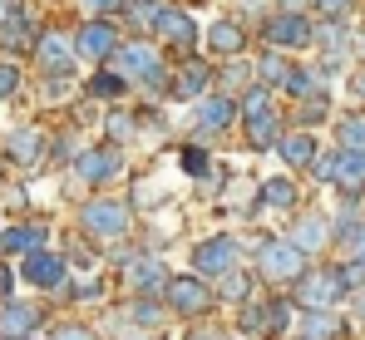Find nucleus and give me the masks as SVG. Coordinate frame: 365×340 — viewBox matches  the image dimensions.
Segmentation results:
<instances>
[{"instance_id": "21", "label": "nucleus", "mask_w": 365, "mask_h": 340, "mask_svg": "<svg viewBox=\"0 0 365 340\" xmlns=\"http://www.w3.org/2000/svg\"><path fill=\"white\" fill-rule=\"evenodd\" d=\"M282 158L292 163V168H311V158H316V138L306 133V128H297V133H282Z\"/></svg>"}, {"instance_id": "17", "label": "nucleus", "mask_w": 365, "mask_h": 340, "mask_svg": "<svg viewBox=\"0 0 365 340\" xmlns=\"http://www.w3.org/2000/svg\"><path fill=\"white\" fill-rule=\"evenodd\" d=\"M331 237H336V232H331V217H321V212H306L302 222L292 227V242L302 247L306 257H311V252H321V247H326Z\"/></svg>"}, {"instance_id": "33", "label": "nucleus", "mask_w": 365, "mask_h": 340, "mask_svg": "<svg viewBox=\"0 0 365 340\" xmlns=\"http://www.w3.org/2000/svg\"><path fill=\"white\" fill-rule=\"evenodd\" d=\"M341 148L365 153V113H346V118H341Z\"/></svg>"}, {"instance_id": "50", "label": "nucleus", "mask_w": 365, "mask_h": 340, "mask_svg": "<svg viewBox=\"0 0 365 340\" xmlns=\"http://www.w3.org/2000/svg\"><path fill=\"white\" fill-rule=\"evenodd\" d=\"M351 247H356V257H365V222L356 227V237H351Z\"/></svg>"}, {"instance_id": "14", "label": "nucleus", "mask_w": 365, "mask_h": 340, "mask_svg": "<svg viewBox=\"0 0 365 340\" xmlns=\"http://www.w3.org/2000/svg\"><path fill=\"white\" fill-rule=\"evenodd\" d=\"M123 282L133 291H143V296H153V291H168V272H163L158 257H128L123 262Z\"/></svg>"}, {"instance_id": "34", "label": "nucleus", "mask_w": 365, "mask_h": 340, "mask_svg": "<svg viewBox=\"0 0 365 340\" xmlns=\"http://www.w3.org/2000/svg\"><path fill=\"white\" fill-rule=\"evenodd\" d=\"M123 84H128V79H123L119 69H109V74H94V79H89V94H94V99H114V94H123Z\"/></svg>"}, {"instance_id": "5", "label": "nucleus", "mask_w": 365, "mask_h": 340, "mask_svg": "<svg viewBox=\"0 0 365 340\" xmlns=\"http://www.w3.org/2000/svg\"><path fill=\"white\" fill-rule=\"evenodd\" d=\"M262 35H267L272 50H306V45H316V20L302 15V10H282V15L267 20Z\"/></svg>"}, {"instance_id": "37", "label": "nucleus", "mask_w": 365, "mask_h": 340, "mask_svg": "<svg viewBox=\"0 0 365 340\" xmlns=\"http://www.w3.org/2000/svg\"><path fill=\"white\" fill-rule=\"evenodd\" d=\"M341 286H346V291H365V257L341 262Z\"/></svg>"}, {"instance_id": "6", "label": "nucleus", "mask_w": 365, "mask_h": 340, "mask_svg": "<svg viewBox=\"0 0 365 340\" xmlns=\"http://www.w3.org/2000/svg\"><path fill=\"white\" fill-rule=\"evenodd\" d=\"M168 311H178V316H202L207 306H212V291H207V277H168Z\"/></svg>"}, {"instance_id": "16", "label": "nucleus", "mask_w": 365, "mask_h": 340, "mask_svg": "<svg viewBox=\"0 0 365 340\" xmlns=\"http://www.w3.org/2000/svg\"><path fill=\"white\" fill-rule=\"evenodd\" d=\"M158 30H163V40L178 45V50H192V45H197V25H192V15H182V10H173V5L158 10Z\"/></svg>"}, {"instance_id": "49", "label": "nucleus", "mask_w": 365, "mask_h": 340, "mask_svg": "<svg viewBox=\"0 0 365 340\" xmlns=\"http://www.w3.org/2000/svg\"><path fill=\"white\" fill-rule=\"evenodd\" d=\"M10 286H15V272H10V267H0V301H10Z\"/></svg>"}, {"instance_id": "8", "label": "nucleus", "mask_w": 365, "mask_h": 340, "mask_svg": "<svg viewBox=\"0 0 365 340\" xmlns=\"http://www.w3.org/2000/svg\"><path fill=\"white\" fill-rule=\"evenodd\" d=\"M74 40H64L60 30H45L40 35V45H35V59H40V69L50 74V79H69L74 74Z\"/></svg>"}, {"instance_id": "39", "label": "nucleus", "mask_w": 365, "mask_h": 340, "mask_svg": "<svg viewBox=\"0 0 365 340\" xmlns=\"http://www.w3.org/2000/svg\"><path fill=\"white\" fill-rule=\"evenodd\" d=\"M292 306H297V301H272V306H267V326H272L277 336L292 326Z\"/></svg>"}, {"instance_id": "20", "label": "nucleus", "mask_w": 365, "mask_h": 340, "mask_svg": "<svg viewBox=\"0 0 365 340\" xmlns=\"http://www.w3.org/2000/svg\"><path fill=\"white\" fill-rule=\"evenodd\" d=\"M292 74H297V64L282 55V50H267V55L257 59V79H262V84H272V89H282V94H287Z\"/></svg>"}, {"instance_id": "15", "label": "nucleus", "mask_w": 365, "mask_h": 340, "mask_svg": "<svg viewBox=\"0 0 365 340\" xmlns=\"http://www.w3.org/2000/svg\"><path fill=\"white\" fill-rule=\"evenodd\" d=\"M5 158H10V163H25V168L40 163V158H45V133H40V128H15V133L5 138Z\"/></svg>"}, {"instance_id": "3", "label": "nucleus", "mask_w": 365, "mask_h": 340, "mask_svg": "<svg viewBox=\"0 0 365 340\" xmlns=\"http://www.w3.org/2000/svg\"><path fill=\"white\" fill-rule=\"evenodd\" d=\"M79 227L89 237H99V242H119L123 232L133 227V212L123 202H114V197H94V202L79 207Z\"/></svg>"}, {"instance_id": "23", "label": "nucleus", "mask_w": 365, "mask_h": 340, "mask_svg": "<svg viewBox=\"0 0 365 340\" xmlns=\"http://www.w3.org/2000/svg\"><path fill=\"white\" fill-rule=\"evenodd\" d=\"M207 89H212V69L207 64H187L178 79H173V94L178 99H202Z\"/></svg>"}, {"instance_id": "35", "label": "nucleus", "mask_w": 365, "mask_h": 340, "mask_svg": "<svg viewBox=\"0 0 365 340\" xmlns=\"http://www.w3.org/2000/svg\"><path fill=\"white\" fill-rule=\"evenodd\" d=\"M336 168H341V148H326L311 158V177H321V182H336Z\"/></svg>"}, {"instance_id": "32", "label": "nucleus", "mask_w": 365, "mask_h": 340, "mask_svg": "<svg viewBox=\"0 0 365 340\" xmlns=\"http://www.w3.org/2000/svg\"><path fill=\"white\" fill-rule=\"evenodd\" d=\"M252 74H257V64H247V59H232V64L222 69V89H227V94H237V89H252Z\"/></svg>"}, {"instance_id": "47", "label": "nucleus", "mask_w": 365, "mask_h": 340, "mask_svg": "<svg viewBox=\"0 0 365 340\" xmlns=\"http://www.w3.org/2000/svg\"><path fill=\"white\" fill-rule=\"evenodd\" d=\"M50 340H94V331H84V326H60Z\"/></svg>"}, {"instance_id": "25", "label": "nucleus", "mask_w": 365, "mask_h": 340, "mask_svg": "<svg viewBox=\"0 0 365 340\" xmlns=\"http://www.w3.org/2000/svg\"><path fill=\"white\" fill-rule=\"evenodd\" d=\"M302 340H341L336 311H306L302 316Z\"/></svg>"}, {"instance_id": "4", "label": "nucleus", "mask_w": 365, "mask_h": 340, "mask_svg": "<svg viewBox=\"0 0 365 340\" xmlns=\"http://www.w3.org/2000/svg\"><path fill=\"white\" fill-rule=\"evenodd\" d=\"M341 272H331V267H306L302 282H297V306L302 311H336V301H341Z\"/></svg>"}, {"instance_id": "19", "label": "nucleus", "mask_w": 365, "mask_h": 340, "mask_svg": "<svg viewBox=\"0 0 365 340\" xmlns=\"http://www.w3.org/2000/svg\"><path fill=\"white\" fill-rule=\"evenodd\" d=\"M336 187H341L346 197H361V192H365V153H356V148H341Z\"/></svg>"}, {"instance_id": "48", "label": "nucleus", "mask_w": 365, "mask_h": 340, "mask_svg": "<svg viewBox=\"0 0 365 340\" xmlns=\"http://www.w3.org/2000/svg\"><path fill=\"white\" fill-rule=\"evenodd\" d=\"M74 296H79V301H99V282H84V286H74Z\"/></svg>"}, {"instance_id": "40", "label": "nucleus", "mask_w": 365, "mask_h": 340, "mask_svg": "<svg viewBox=\"0 0 365 340\" xmlns=\"http://www.w3.org/2000/svg\"><path fill=\"white\" fill-rule=\"evenodd\" d=\"M182 168L192 172V177H207V172H212V158H207V148H187V153H182Z\"/></svg>"}, {"instance_id": "26", "label": "nucleus", "mask_w": 365, "mask_h": 340, "mask_svg": "<svg viewBox=\"0 0 365 340\" xmlns=\"http://www.w3.org/2000/svg\"><path fill=\"white\" fill-rule=\"evenodd\" d=\"M272 84H252V89H242L237 94V113H242V123L247 118H262V113H272Z\"/></svg>"}, {"instance_id": "18", "label": "nucleus", "mask_w": 365, "mask_h": 340, "mask_svg": "<svg viewBox=\"0 0 365 340\" xmlns=\"http://www.w3.org/2000/svg\"><path fill=\"white\" fill-rule=\"evenodd\" d=\"M0 45H5L10 55H20V50H35V45H40V35H35V20L15 10V15L0 25Z\"/></svg>"}, {"instance_id": "51", "label": "nucleus", "mask_w": 365, "mask_h": 340, "mask_svg": "<svg viewBox=\"0 0 365 340\" xmlns=\"http://www.w3.org/2000/svg\"><path fill=\"white\" fill-rule=\"evenodd\" d=\"M15 10H20V5H15V0H0V25H5V20H10V15H15Z\"/></svg>"}, {"instance_id": "30", "label": "nucleus", "mask_w": 365, "mask_h": 340, "mask_svg": "<svg viewBox=\"0 0 365 340\" xmlns=\"http://www.w3.org/2000/svg\"><path fill=\"white\" fill-rule=\"evenodd\" d=\"M217 296H222V301H232V306H247V301H252V277H247L242 267H232V272H227V277H217Z\"/></svg>"}, {"instance_id": "27", "label": "nucleus", "mask_w": 365, "mask_h": 340, "mask_svg": "<svg viewBox=\"0 0 365 340\" xmlns=\"http://www.w3.org/2000/svg\"><path fill=\"white\" fill-rule=\"evenodd\" d=\"M316 45H321L326 55H346V50H351V35H346L341 20H316Z\"/></svg>"}, {"instance_id": "41", "label": "nucleus", "mask_w": 365, "mask_h": 340, "mask_svg": "<svg viewBox=\"0 0 365 340\" xmlns=\"http://www.w3.org/2000/svg\"><path fill=\"white\" fill-rule=\"evenodd\" d=\"M109 138H114V143H128V138H133V118H128V113H109Z\"/></svg>"}, {"instance_id": "44", "label": "nucleus", "mask_w": 365, "mask_h": 340, "mask_svg": "<svg viewBox=\"0 0 365 340\" xmlns=\"http://www.w3.org/2000/svg\"><path fill=\"white\" fill-rule=\"evenodd\" d=\"M84 10H89V15H123L128 0H84Z\"/></svg>"}, {"instance_id": "7", "label": "nucleus", "mask_w": 365, "mask_h": 340, "mask_svg": "<svg viewBox=\"0 0 365 340\" xmlns=\"http://www.w3.org/2000/svg\"><path fill=\"white\" fill-rule=\"evenodd\" d=\"M237 262H242V247H237L232 237H212V242H202V247L192 252V272H197V277H227Z\"/></svg>"}, {"instance_id": "10", "label": "nucleus", "mask_w": 365, "mask_h": 340, "mask_svg": "<svg viewBox=\"0 0 365 340\" xmlns=\"http://www.w3.org/2000/svg\"><path fill=\"white\" fill-rule=\"evenodd\" d=\"M20 277L30 286H40V291H60L64 277H69V267H64V257H55V252H25V262H20Z\"/></svg>"}, {"instance_id": "46", "label": "nucleus", "mask_w": 365, "mask_h": 340, "mask_svg": "<svg viewBox=\"0 0 365 340\" xmlns=\"http://www.w3.org/2000/svg\"><path fill=\"white\" fill-rule=\"evenodd\" d=\"M187 340H227V331H222V326H192Z\"/></svg>"}, {"instance_id": "24", "label": "nucleus", "mask_w": 365, "mask_h": 340, "mask_svg": "<svg viewBox=\"0 0 365 340\" xmlns=\"http://www.w3.org/2000/svg\"><path fill=\"white\" fill-rule=\"evenodd\" d=\"M247 138H252V148H277L282 143V113H262V118H247Z\"/></svg>"}, {"instance_id": "52", "label": "nucleus", "mask_w": 365, "mask_h": 340, "mask_svg": "<svg viewBox=\"0 0 365 340\" xmlns=\"http://www.w3.org/2000/svg\"><path fill=\"white\" fill-rule=\"evenodd\" d=\"M356 94H361V99H365V69H361V74H356Z\"/></svg>"}, {"instance_id": "55", "label": "nucleus", "mask_w": 365, "mask_h": 340, "mask_svg": "<svg viewBox=\"0 0 365 340\" xmlns=\"http://www.w3.org/2000/svg\"><path fill=\"white\" fill-rule=\"evenodd\" d=\"M123 340H143V336H123Z\"/></svg>"}, {"instance_id": "43", "label": "nucleus", "mask_w": 365, "mask_h": 340, "mask_svg": "<svg viewBox=\"0 0 365 340\" xmlns=\"http://www.w3.org/2000/svg\"><path fill=\"white\" fill-rule=\"evenodd\" d=\"M15 89H20V69H15V64L5 59V64H0V99H10Z\"/></svg>"}, {"instance_id": "13", "label": "nucleus", "mask_w": 365, "mask_h": 340, "mask_svg": "<svg viewBox=\"0 0 365 340\" xmlns=\"http://www.w3.org/2000/svg\"><path fill=\"white\" fill-rule=\"evenodd\" d=\"M232 118H237V94H202L197 99V113H192L197 133H222Z\"/></svg>"}, {"instance_id": "9", "label": "nucleus", "mask_w": 365, "mask_h": 340, "mask_svg": "<svg viewBox=\"0 0 365 340\" xmlns=\"http://www.w3.org/2000/svg\"><path fill=\"white\" fill-rule=\"evenodd\" d=\"M74 50L84 59H109L119 50V30H114V20L109 15H94V20H84V30L74 35Z\"/></svg>"}, {"instance_id": "12", "label": "nucleus", "mask_w": 365, "mask_h": 340, "mask_svg": "<svg viewBox=\"0 0 365 340\" xmlns=\"http://www.w3.org/2000/svg\"><path fill=\"white\" fill-rule=\"evenodd\" d=\"M40 331V306L30 301H0V340H30Z\"/></svg>"}, {"instance_id": "28", "label": "nucleus", "mask_w": 365, "mask_h": 340, "mask_svg": "<svg viewBox=\"0 0 365 340\" xmlns=\"http://www.w3.org/2000/svg\"><path fill=\"white\" fill-rule=\"evenodd\" d=\"M262 207H297V182L292 177H267L262 182Z\"/></svg>"}, {"instance_id": "22", "label": "nucleus", "mask_w": 365, "mask_h": 340, "mask_svg": "<svg viewBox=\"0 0 365 340\" xmlns=\"http://www.w3.org/2000/svg\"><path fill=\"white\" fill-rule=\"evenodd\" d=\"M45 247V227L40 222H20V227H5V252L25 257V252H40Z\"/></svg>"}, {"instance_id": "53", "label": "nucleus", "mask_w": 365, "mask_h": 340, "mask_svg": "<svg viewBox=\"0 0 365 340\" xmlns=\"http://www.w3.org/2000/svg\"><path fill=\"white\" fill-rule=\"evenodd\" d=\"M356 50H361V59H365V35H361V40H356Z\"/></svg>"}, {"instance_id": "2", "label": "nucleus", "mask_w": 365, "mask_h": 340, "mask_svg": "<svg viewBox=\"0 0 365 340\" xmlns=\"http://www.w3.org/2000/svg\"><path fill=\"white\" fill-rule=\"evenodd\" d=\"M257 272L267 277V282H277V286H297L302 282V272H306V252L287 237H272V242H262L257 247Z\"/></svg>"}, {"instance_id": "1", "label": "nucleus", "mask_w": 365, "mask_h": 340, "mask_svg": "<svg viewBox=\"0 0 365 340\" xmlns=\"http://www.w3.org/2000/svg\"><path fill=\"white\" fill-rule=\"evenodd\" d=\"M109 69H119L128 84H143V89H163V84H168L163 55H158L153 45H143V40H133V45H119V50L109 55Z\"/></svg>"}, {"instance_id": "45", "label": "nucleus", "mask_w": 365, "mask_h": 340, "mask_svg": "<svg viewBox=\"0 0 365 340\" xmlns=\"http://www.w3.org/2000/svg\"><path fill=\"white\" fill-rule=\"evenodd\" d=\"M79 153H84V148H79V138H74V133H64L60 143H55V158H60V163H74Z\"/></svg>"}, {"instance_id": "38", "label": "nucleus", "mask_w": 365, "mask_h": 340, "mask_svg": "<svg viewBox=\"0 0 365 340\" xmlns=\"http://www.w3.org/2000/svg\"><path fill=\"white\" fill-rule=\"evenodd\" d=\"M326 109H331V99H326V89H321V94H306V104L297 109V118H302V123H316V118H326Z\"/></svg>"}, {"instance_id": "54", "label": "nucleus", "mask_w": 365, "mask_h": 340, "mask_svg": "<svg viewBox=\"0 0 365 340\" xmlns=\"http://www.w3.org/2000/svg\"><path fill=\"white\" fill-rule=\"evenodd\" d=\"M0 252H5V227H0Z\"/></svg>"}, {"instance_id": "42", "label": "nucleus", "mask_w": 365, "mask_h": 340, "mask_svg": "<svg viewBox=\"0 0 365 340\" xmlns=\"http://www.w3.org/2000/svg\"><path fill=\"white\" fill-rule=\"evenodd\" d=\"M321 10V20H346L351 15V0H311Z\"/></svg>"}, {"instance_id": "11", "label": "nucleus", "mask_w": 365, "mask_h": 340, "mask_svg": "<svg viewBox=\"0 0 365 340\" xmlns=\"http://www.w3.org/2000/svg\"><path fill=\"white\" fill-rule=\"evenodd\" d=\"M119 172H123L119 148H84V153L74 158V177L89 182V187H99V182H109V177H119Z\"/></svg>"}, {"instance_id": "31", "label": "nucleus", "mask_w": 365, "mask_h": 340, "mask_svg": "<svg viewBox=\"0 0 365 340\" xmlns=\"http://www.w3.org/2000/svg\"><path fill=\"white\" fill-rule=\"evenodd\" d=\"M158 10H163V0H128V25L133 30H158Z\"/></svg>"}, {"instance_id": "36", "label": "nucleus", "mask_w": 365, "mask_h": 340, "mask_svg": "<svg viewBox=\"0 0 365 340\" xmlns=\"http://www.w3.org/2000/svg\"><path fill=\"white\" fill-rule=\"evenodd\" d=\"M133 321H138L143 331H153V326H163V306H153V296H138V301H133Z\"/></svg>"}, {"instance_id": "29", "label": "nucleus", "mask_w": 365, "mask_h": 340, "mask_svg": "<svg viewBox=\"0 0 365 340\" xmlns=\"http://www.w3.org/2000/svg\"><path fill=\"white\" fill-rule=\"evenodd\" d=\"M207 40H212V50H217V55H242L247 30H242V25H232V20H217Z\"/></svg>"}]
</instances>
